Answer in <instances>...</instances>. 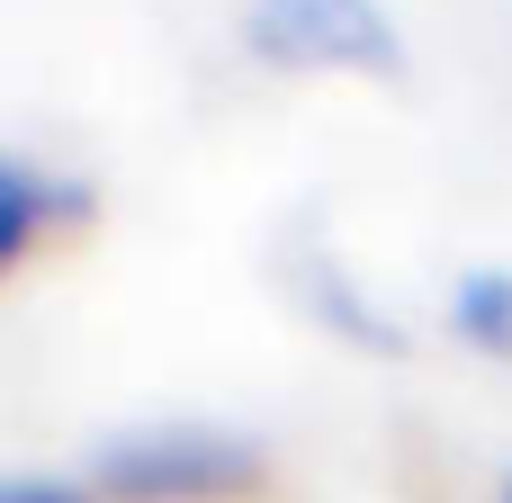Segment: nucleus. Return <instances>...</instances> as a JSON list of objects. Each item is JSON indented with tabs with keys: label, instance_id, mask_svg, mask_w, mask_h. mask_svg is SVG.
<instances>
[{
	"label": "nucleus",
	"instance_id": "7ed1b4c3",
	"mask_svg": "<svg viewBox=\"0 0 512 503\" xmlns=\"http://www.w3.org/2000/svg\"><path fill=\"white\" fill-rule=\"evenodd\" d=\"M72 216H90V189H72V180H54L45 162H9L0 171V261H27L54 225H72Z\"/></svg>",
	"mask_w": 512,
	"mask_h": 503
},
{
	"label": "nucleus",
	"instance_id": "20e7f679",
	"mask_svg": "<svg viewBox=\"0 0 512 503\" xmlns=\"http://www.w3.org/2000/svg\"><path fill=\"white\" fill-rule=\"evenodd\" d=\"M297 297H306V306H315L333 333H351V342H369V351H387V360L405 351V333H396V324H387L369 297H351V279H342L324 252H315V261H297Z\"/></svg>",
	"mask_w": 512,
	"mask_h": 503
},
{
	"label": "nucleus",
	"instance_id": "f257e3e1",
	"mask_svg": "<svg viewBox=\"0 0 512 503\" xmlns=\"http://www.w3.org/2000/svg\"><path fill=\"white\" fill-rule=\"evenodd\" d=\"M90 486L117 503H234L270 486V450L216 423H153L90 459Z\"/></svg>",
	"mask_w": 512,
	"mask_h": 503
},
{
	"label": "nucleus",
	"instance_id": "f03ea898",
	"mask_svg": "<svg viewBox=\"0 0 512 503\" xmlns=\"http://www.w3.org/2000/svg\"><path fill=\"white\" fill-rule=\"evenodd\" d=\"M243 45L270 72H369L405 81V27L387 0H252Z\"/></svg>",
	"mask_w": 512,
	"mask_h": 503
},
{
	"label": "nucleus",
	"instance_id": "0eeeda50",
	"mask_svg": "<svg viewBox=\"0 0 512 503\" xmlns=\"http://www.w3.org/2000/svg\"><path fill=\"white\" fill-rule=\"evenodd\" d=\"M504 503H512V486H504Z\"/></svg>",
	"mask_w": 512,
	"mask_h": 503
},
{
	"label": "nucleus",
	"instance_id": "423d86ee",
	"mask_svg": "<svg viewBox=\"0 0 512 503\" xmlns=\"http://www.w3.org/2000/svg\"><path fill=\"white\" fill-rule=\"evenodd\" d=\"M0 503H90V495H81V486H54V477H9Z\"/></svg>",
	"mask_w": 512,
	"mask_h": 503
},
{
	"label": "nucleus",
	"instance_id": "39448f33",
	"mask_svg": "<svg viewBox=\"0 0 512 503\" xmlns=\"http://www.w3.org/2000/svg\"><path fill=\"white\" fill-rule=\"evenodd\" d=\"M450 324H459V342H477L486 360H512V270H468L459 297H450Z\"/></svg>",
	"mask_w": 512,
	"mask_h": 503
}]
</instances>
